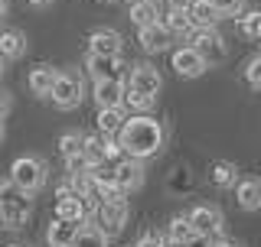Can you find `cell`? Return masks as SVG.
I'll use <instances>...</instances> for the list:
<instances>
[{
  "mask_svg": "<svg viewBox=\"0 0 261 247\" xmlns=\"http://www.w3.org/2000/svg\"><path fill=\"white\" fill-rule=\"evenodd\" d=\"M0 140H4V117H0Z\"/></svg>",
  "mask_w": 261,
  "mask_h": 247,
  "instance_id": "40",
  "label": "cell"
},
{
  "mask_svg": "<svg viewBox=\"0 0 261 247\" xmlns=\"http://www.w3.org/2000/svg\"><path fill=\"white\" fill-rule=\"evenodd\" d=\"M27 52V36L20 29H0V59L4 62H16Z\"/></svg>",
  "mask_w": 261,
  "mask_h": 247,
  "instance_id": "17",
  "label": "cell"
},
{
  "mask_svg": "<svg viewBox=\"0 0 261 247\" xmlns=\"http://www.w3.org/2000/svg\"><path fill=\"white\" fill-rule=\"evenodd\" d=\"M82 146H85V137L82 134H62L59 137V153L65 156V160H69V156H79Z\"/></svg>",
  "mask_w": 261,
  "mask_h": 247,
  "instance_id": "28",
  "label": "cell"
},
{
  "mask_svg": "<svg viewBox=\"0 0 261 247\" xmlns=\"http://www.w3.org/2000/svg\"><path fill=\"white\" fill-rule=\"evenodd\" d=\"M235 182H239V166H235V163L219 160L216 166H212V186L228 189V186H235Z\"/></svg>",
  "mask_w": 261,
  "mask_h": 247,
  "instance_id": "25",
  "label": "cell"
},
{
  "mask_svg": "<svg viewBox=\"0 0 261 247\" xmlns=\"http://www.w3.org/2000/svg\"><path fill=\"white\" fill-rule=\"evenodd\" d=\"M7 16V0H0V20Z\"/></svg>",
  "mask_w": 261,
  "mask_h": 247,
  "instance_id": "39",
  "label": "cell"
},
{
  "mask_svg": "<svg viewBox=\"0 0 261 247\" xmlns=\"http://www.w3.org/2000/svg\"><path fill=\"white\" fill-rule=\"evenodd\" d=\"M82 98H85V81H82L79 72H56V85L53 91H49V101L56 104L59 111H72L82 104Z\"/></svg>",
  "mask_w": 261,
  "mask_h": 247,
  "instance_id": "4",
  "label": "cell"
},
{
  "mask_svg": "<svg viewBox=\"0 0 261 247\" xmlns=\"http://www.w3.org/2000/svg\"><path fill=\"white\" fill-rule=\"evenodd\" d=\"M186 215H190L193 228H196V234L219 237V234H222V228H225V221H222V211H219L216 205H196V208H190Z\"/></svg>",
  "mask_w": 261,
  "mask_h": 247,
  "instance_id": "8",
  "label": "cell"
},
{
  "mask_svg": "<svg viewBox=\"0 0 261 247\" xmlns=\"http://www.w3.org/2000/svg\"><path fill=\"white\" fill-rule=\"evenodd\" d=\"M137 43H141L144 52H167L170 43H173V33L157 20V23H147V26H137Z\"/></svg>",
  "mask_w": 261,
  "mask_h": 247,
  "instance_id": "10",
  "label": "cell"
},
{
  "mask_svg": "<svg viewBox=\"0 0 261 247\" xmlns=\"http://www.w3.org/2000/svg\"><path fill=\"white\" fill-rule=\"evenodd\" d=\"M88 52L95 55H121V36L114 29H95L88 36Z\"/></svg>",
  "mask_w": 261,
  "mask_h": 247,
  "instance_id": "18",
  "label": "cell"
},
{
  "mask_svg": "<svg viewBox=\"0 0 261 247\" xmlns=\"http://www.w3.org/2000/svg\"><path fill=\"white\" fill-rule=\"evenodd\" d=\"M124 78H98L95 81V104L98 108H124Z\"/></svg>",
  "mask_w": 261,
  "mask_h": 247,
  "instance_id": "11",
  "label": "cell"
},
{
  "mask_svg": "<svg viewBox=\"0 0 261 247\" xmlns=\"http://www.w3.org/2000/svg\"><path fill=\"white\" fill-rule=\"evenodd\" d=\"M160 247H186V244L183 241H173V237L167 234V237H160Z\"/></svg>",
  "mask_w": 261,
  "mask_h": 247,
  "instance_id": "36",
  "label": "cell"
},
{
  "mask_svg": "<svg viewBox=\"0 0 261 247\" xmlns=\"http://www.w3.org/2000/svg\"><path fill=\"white\" fill-rule=\"evenodd\" d=\"M75 234H79V225H75V221L56 218L53 225H49V231H46V244L49 247H69L72 241H75Z\"/></svg>",
  "mask_w": 261,
  "mask_h": 247,
  "instance_id": "19",
  "label": "cell"
},
{
  "mask_svg": "<svg viewBox=\"0 0 261 247\" xmlns=\"http://www.w3.org/2000/svg\"><path fill=\"white\" fill-rule=\"evenodd\" d=\"M134 247H137V244H134Z\"/></svg>",
  "mask_w": 261,
  "mask_h": 247,
  "instance_id": "45",
  "label": "cell"
},
{
  "mask_svg": "<svg viewBox=\"0 0 261 247\" xmlns=\"http://www.w3.org/2000/svg\"><path fill=\"white\" fill-rule=\"evenodd\" d=\"M235 202L242 211H258L261 208V179H239L235 182Z\"/></svg>",
  "mask_w": 261,
  "mask_h": 247,
  "instance_id": "16",
  "label": "cell"
},
{
  "mask_svg": "<svg viewBox=\"0 0 261 247\" xmlns=\"http://www.w3.org/2000/svg\"><path fill=\"white\" fill-rule=\"evenodd\" d=\"M124 85H127V88H134V91H144V95H153V98H157V95H160V88H163V78H160V72L153 69V65L141 62V65H134V72L127 75Z\"/></svg>",
  "mask_w": 261,
  "mask_h": 247,
  "instance_id": "12",
  "label": "cell"
},
{
  "mask_svg": "<svg viewBox=\"0 0 261 247\" xmlns=\"http://www.w3.org/2000/svg\"><path fill=\"white\" fill-rule=\"evenodd\" d=\"M124 120H127L124 108H101L98 111V130H101V137H118Z\"/></svg>",
  "mask_w": 261,
  "mask_h": 247,
  "instance_id": "21",
  "label": "cell"
},
{
  "mask_svg": "<svg viewBox=\"0 0 261 247\" xmlns=\"http://www.w3.org/2000/svg\"><path fill=\"white\" fill-rule=\"evenodd\" d=\"M121 146H124L127 156H134V160H150V156L160 153L163 140H167V134H163V123L147 117V114H137V117H127L124 127H121Z\"/></svg>",
  "mask_w": 261,
  "mask_h": 247,
  "instance_id": "1",
  "label": "cell"
},
{
  "mask_svg": "<svg viewBox=\"0 0 261 247\" xmlns=\"http://www.w3.org/2000/svg\"><path fill=\"white\" fill-rule=\"evenodd\" d=\"M212 7L219 10V16H239L245 10V0H212Z\"/></svg>",
  "mask_w": 261,
  "mask_h": 247,
  "instance_id": "31",
  "label": "cell"
},
{
  "mask_svg": "<svg viewBox=\"0 0 261 247\" xmlns=\"http://www.w3.org/2000/svg\"><path fill=\"white\" fill-rule=\"evenodd\" d=\"M258 23H261V10H248L239 16V33L242 36H255L258 33Z\"/></svg>",
  "mask_w": 261,
  "mask_h": 247,
  "instance_id": "30",
  "label": "cell"
},
{
  "mask_svg": "<svg viewBox=\"0 0 261 247\" xmlns=\"http://www.w3.org/2000/svg\"><path fill=\"white\" fill-rule=\"evenodd\" d=\"M82 156L88 160V166H98V163H108V150H105V137H85Z\"/></svg>",
  "mask_w": 261,
  "mask_h": 247,
  "instance_id": "26",
  "label": "cell"
},
{
  "mask_svg": "<svg viewBox=\"0 0 261 247\" xmlns=\"http://www.w3.org/2000/svg\"><path fill=\"white\" fill-rule=\"evenodd\" d=\"M65 166H69V172H85L88 169V160H85V156H69V160H65Z\"/></svg>",
  "mask_w": 261,
  "mask_h": 247,
  "instance_id": "33",
  "label": "cell"
},
{
  "mask_svg": "<svg viewBox=\"0 0 261 247\" xmlns=\"http://www.w3.org/2000/svg\"><path fill=\"white\" fill-rule=\"evenodd\" d=\"M209 247H239V244H232V241H212Z\"/></svg>",
  "mask_w": 261,
  "mask_h": 247,
  "instance_id": "37",
  "label": "cell"
},
{
  "mask_svg": "<svg viewBox=\"0 0 261 247\" xmlns=\"http://www.w3.org/2000/svg\"><path fill=\"white\" fill-rule=\"evenodd\" d=\"M53 85H56V69L53 65H36V69L30 72V91L36 98H49Z\"/></svg>",
  "mask_w": 261,
  "mask_h": 247,
  "instance_id": "20",
  "label": "cell"
},
{
  "mask_svg": "<svg viewBox=\"0 0 261 247\" xmlns=\"http://www.w3.org/2000/svg\"><path fill=\"white\" fill-rule=\"evenodd\" d=\"M127 221V199L118 195V199H105L98 205V228L105 234H118Z\"/></svg>",
  "mask_w": 261,
  "mask_h": 247,
  "instance_id": "7",
  "label": "cell"
},
{
  "mask_svg": "<svg viewBox=\"0 0 261 247\" xmlns=\"http://www.w3.org/2000/svg\"><path fill=\"white\" fill-rule=\"evenodd\" d=\"M46 176H49V166L39 156H20L10 166V182L20 186L23 192H30V195H36L39 189L46 186Z\"/></svg>",
  "mask_w": 261,
  "mask_h": 247,
  "instance_id": "3",
  "label": "cell"
},
{
  "mask_svg": "<svg viewBox=\"0 0 261 247\" xmlns=\"http://www.w3.org/2000/svg\"><path fill=\"white\" fill-rule=\"evenodd\" d=\"M167 234L173 237V241H190V237L196 234V228H193V221H190V215H173V221L167 225Z\"/></svg>",
  "mask_w": 261,
  "mask_h": 247,
  "instance_id": "27",
  "label": "cell"
},
{
  "mask_svg": "<svg viewBox=\"0 0 261 247\" xmlns=\"http://www.w3.org/2000/svg\"><path fill=\"white\" fill-rule=\"evenodd\" d=\"M27 4H33V7H49L53 0H27Z\"/></svg>",
  "mask_w": 261,
  "mask_h": 247,
  "instance_id": "38",
  "label": "cell"
},
{
  "mask_svg": "<svg viewBox=\"0 0 261 247\" xmlns=\"http://www.w3.org/2000/svg\"><path fill=\"white\" fill-rule=\"evenodd\" d=\"M7 247H27V244H7Z\"/></svg>",
  "mask_w": 261,
  "mask_h": 247,
  "instance_id": "42",
  "label": "cell"
},
{
  "mask_svg": "<svg viewBox=\"0 0 261 247\" xmlns=\"http://www.w3.org/2000/svg\"><path fill=\"white\" fill-rule=\"evenodd\" d=\"M186 13H190L193 29H209V26H216V23L222 20L219 10L212 7V0H190V4H186Z\"/></svg>",
  "mask_w": 261,
  "mask_h": 247,
  "instance_id": "15",
  "label": "cell"
},
{
  "mask_svg": "<svg viewBox=\"0 0 261 247\" xmlns=\"http://www.w3.org/2000/svg\"><path fill=\"white\" fill-rule=\"evenodd\" d=\"M137 247H160V237H157V234H147V237H141V241H137Z\"/></svg>",
  "mask_w": 261,
  "mask_h": 247,
  "instance_id": "34",
  "label": "cell"
},
{
  "mask_svg": "<svg viewBox=\"0 0 261 247\" xmlns=\"http://www.w3.org/2000/svg\"><path fill=\"white\" fill-rule=\"evenodd\" d=\"M163 26L173 33V36L193 33V23H190V13H186V7H170L167 16H163Z\"/></svg>",
  "mask_w": 261,
  "mask_h": 247,
  "instance_id": "24",
  "label": "cell"
},
{
  "mask_svg": "<svg viewBox=\"0 0 261 247\" xmlns=\"http://www.w3.org/2000/svg\"><path fill=\"white\" fill-rule=\"evenodd\" d=\"M127 4H134V0H127Z\"/></svg>",
  "mask_w": 261,
  "mask_h": 247,
  "instance_id": "44",
  "label": "cell"
},
{
  "mask_svg": "<svg viewBox=\"0 0 261 247\" xmlns=\"http://www.w3.org/2000/svg\"><path fill=\"white\" fill-rule=\"evenodd\" d=\"M69 247H108V234H105L95 221H88V225H79V234Z\"/></svg>",
  "mask_w": 261,
  "mask_h": 247,
  "instance_id": "22",
  "label": "cell"
},
{
  "mask_svg": "<svg viewBox=\"0 0 261 247\" xmlns=\"http://www.w3.org/2000/svg\"><path fill=\"white\" fill-rule=\"evenodd\" d=\"M85 69H88V75L95 81L98 78H124L121 75V55H95V52H88Z\"/></svg>",
  "mask_w": 261,
  "mask_h": 247,
  "instance_id": "14",
  "label": "cell"
},
{
  "mask_svg": "<svg viewBox=\"0 0 261 247\" xmlns=\"http://www.w3.org/2000/svg\"><path fill=\"white\" fill-rule=\"evenodd\" d=\"M245 78H248L255 88H261V55L248 59V65H245Z\"/></svg>",
  "mask_w": 261,
  "mask_h": 247,
  "instance_id": "32",
  "label": "cell"
},
{
  "mask_svg": "<svg viewBox=\"0 0 261 247\" xmlns=\"http://www.w3.org/2000/svg\"><path fill=\"white\" fill-rule=\"evenodd\" d=\"M124 104H130L134 111L147 114V111L153 108V95H144V91H134V88H127V91H124Z\"/></svg>",
  "mask_w": 261,
  "mask_h": 247,
  "instance_id": "29",
  "label": "cell"
},
{
  "mask_svg": "<svg viewBox=\"0 0 261 247\" xmlns=\"http://www.w3.org/2000/svg\"><path fill=\"white\" fill-rule=\"evenodd\" d=\"M114 182H118L121 192H134V189L144 186V160H134V156H121L114 163Z\"/></svg>",
  "mask_w": 261,
  "mask_h": 247,
  "instance_id": "9",
  "label": "cell"
},
{
  "mask_svg": "<svg viewBox=\"0 0 261 247\" xmlns=\"http://www.w3.org/2000/svg\"><path fill=\"white\" fill-rule=\"evenodd\" d=\"M7 111H10V95L0 91V117H7Z\"/></svg>",
  "mask_w": 261,
  "mask_h": 247,
  "instance_id": "35",
  "label": "cell"
},
{
  "mask_svg": "<svg viewBox=\"0 0 261 247\" xmlns=\"http://www.w3.org/2000/svg\"><path fill=\"white\" fill-rule=\"evenodd\" d=\"M255 39H261V23H258V33H255Z\"/></svg>",
  "mask_w": 261,
  "mask_h": 247,
  "instance_id": "41",
  "label": "cell"
},
{
  "mask_svg": "<svg viewBox=\"0 0 261 247\" xmlns=\"http://www.w3.org/2000/svg\"><path fill=\"white\" fill-rule=\"evenodd\" d=\"M160 20V7L153 0H134L130 4V23L134 26H147V23H157Z\"/></svg>",
  "mask_w": 261,
  "mask_h": 247,
  "instance_id": "23",
  "label": "cell"
},
{
  "mask_svg": "<svg viewBox=\"0 0 261 247\" xmlns=\"http://www.w3.org/2000/svg\"><path fill=\"white\" fill-rule=\"evenodd\" d=\"M0 75H4V59H0Z\"/></svg>",
  "mask_w": 261,
  "mask_h": 247,
  "instance_id": "43",
  "label": "cell"
},
{
  "mask_svg": "<svg viewBox=\"0 0 261 247\" xmlns=\"http://www.w3.org/2000/svg\"><path fill=\"white\" fill-rule=\"evenodd\" d=\"M30 215H33V195L23 192L20 186H13L10 179L0 182V225L16 231L30 221Z\"/></svg>",
  "mask_w": 261,
  "mask_h": 247,
  "instance_id": "2",
  "label": "cell"
},
{
  "mask_svg": "<svg viewBox=\"0 0 261 247\" xmlns=\"http://www.w3.org/2000/svg\"><path fill=\"white\" fill-rule=\"evenodd\" d=\"M56 218H65V221L82 225V221L92 218V205L82 199L72 186H59L56 189Z\"/></svg>",
  "mask_w": 261,
  "mask_h": 247,
  "instance_id": "5",
  "label": "cell"
},
{
  "mask_svg": "<svg viewBox=\"0 0 261 247\" xmlns=\"http://www.w3.org/2000/svg\"><path fill=\"white\" fill-rule=\"evenodd\" d=\"M196 52L206 59V65H219V62H225V55H228V49H225V39L216 33V26H209V29H193V43H190Z\"/></svg>",
  "mask_w": 261,
  "mask_h": 247,
  "instance_id": "6",
  "label": "cell"
},
{
  "mask_svg": "<svg viewBox=\"0 0 261 247\" xmlns=\"http://www.w3.org/2000/svg\"><path fill=\"white\" fill-rule=\"evenodd\" d=\"M206 69H209L206 59H202L193 46H183V49H176V52H173V72H176L179 78H199Z\"/></svg>",
  "mask_w": 261,
  "mask_h": 247,
  "instance_id": "13",
  "label": "cell"
}]
</instances>
